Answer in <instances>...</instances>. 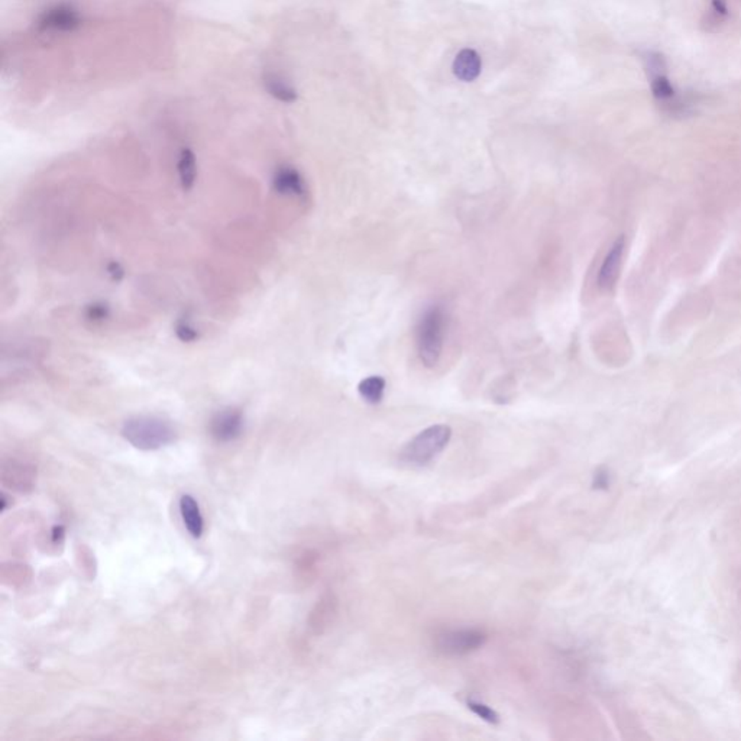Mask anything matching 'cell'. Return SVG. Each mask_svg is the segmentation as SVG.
Returning <instances> with one entry per match:
<instances>
[{
	"instance_id": "obj_7",
	"label": "cell",
	"mask_w": 741,
	"mask_h": 741,
	"mask_svg": "<svg viewBox=\"0 0 741 741\" xmlns=\"http://www.w3.org/2000/svg\"><path fill=\"white\" fill-rule=\"evenodd\" d=\"M245 426L242 411L238 408H224L216 413L210 422V433L217 442H232L238 439Z\"/></svg>"
},
{
	"instance_id": "obj_9",
	"label": "cell",
	"mask_w": 741,
	"mask_h": 741,
	"mask_svg": "<svg viewBox=\"0 0 741 741\" xmlns=\"http://www.w3.org/2000/svg\"><path fill=\"white\" fill-rule=\"evenodd\" d=\"M264 89L271 97H274L277 101L285 103V105H292L297 99L298 93L296 87L288 81L285 77L277 73H266L262 78Z\"/></svg>"
},
{
	"instance_id": "obj_11",
	"label": "cell",
	"mask_w": 741,
	"mask_h": 741,
	"mask_svg": "<svg viewBox=\"0 0 741 741\" xmlns=\"http://www.w3.org/2000/svg\"><path fill=\"white\" fill-rule=\"evenodd\" d=\"M180 511H181V517H182L185 528L189 530V533L193 538L199 539L203 534L204 521H203V516L200 512V507L197 501L192 496L181 497Z\"/></svg>"
},
{
	"instance_id": "obj_12",
	"label": "cell",
	"mask_w": 741,
	"mask_h": 741,
	"mask_svg": "<svg viewBox=\"0 0 741 741\" xmlns=\"http://www.w3.org/2000/svg\"><path fill=\"white\" fill-rule=\"evenodd\" d=\"M177 171L181 189L184 192H190L197 180V158L193 150L182 148L178 155Z\"/></svg>"
},
{
	"instance_id": "obj_8",
	"label": "cell",
	"mask_w": 741,
	"mask_h": 741,
	"mask_svg": "<svg viewBox=\"0 0 741 741\" xmlns=\"http://www.w3.org/2000/svg\"><path fill=\"white\" fill-rule=\"evenodd\" d=\"M273 187L280 196L297 199L307 196V184L301 173L292 166H281L275 170L273 177Z\"/></svg>"
},
{
	"instance_id": "obj_3",
	"label": "cell",
	"mask_w": 741,
	"mask_h": 741,
	"mask_svg": "<svg viewBox=\"0 0 741 741\" xmlns=\"http://www.w3.org/2000/svg\"><path fill=\"white\" fill-rule=\"evenodd\" d=\"M452 429L446 424H435L424 429L411 439L400 452V461L410 466H424L439 456L449 445Z\"/></svg>"
},
{
	"instance_id": "obj_10",
	"label": "cell",
	"mask_w": 741,
	"mask_h": 741,
	"mask_svg": "<svg viewBox=\"0 0 741 741\" xmlns=\"http://www.w3.org/2000/svg\"><path fill=\"white\" fill-rule=\"evenodd\" d=\"M481 67L482 63L478 52L466 48L456 55L454 63V73L462 81H473L480 75Z\"/></svg>"
},
{
	"instance_id": "obj_17",
	"label": "cell",
	"mask_w": 741,
	"mask_h": 741,
	"mask_svg": "<svg viewBox=\"0 0 741 741\" xmlns=\"http://www.w3.org/2000/svg\"><path fill=\"white\" fill-rule=\"evenodd\" d=\"M643 63H645V69H646V73H647L649 77H652L654 74H659V73H666V70H668L666 58H665V55L662 52H659V51H647V52H645Z\"/></svg>"
},
{
	"instance_id": "obj_19",
	"label": "cell",
	"mask_w": 741,
	"mask_h": 741,
	"mask_svg": "<svg viewBox=\"0 0 741 741\" xmlns=\"http://www.w3.org/2000/svg\"><path fill=\"white\" fill-rule=\"evenodd\" d=\"M106 274L113 282H120L123 278H125V268H123L122 264L112 261L106 266Z\"/></svg>"
},
{
	"instance_id": "obj_5",
	"label": "cell",
	"mask_w": 741,
	"mask_h": 741,
	"mask_svg": "<svg viewBox=\"0 0 741 741\" xmlns=\"http://www.w3.org/2000/svg\"><path fill=\"white\" fill-rule=\"evenodd\" d=\"M487 642V635L480 630H452L438 635L436 646L445 654H466L478 650Z\"/></svg>"
},
{
	"instance_id": "obj_15",
	"label": "cell",
	"mask_w": 741,
	"mask_h": 741,
	"mask_svg": "<svg viewBox=\"0 0 741 741\" xmlns=\"http://www.w3.org/2000/svg\"><path fill=\"white\" fill-rule=\"evenodd\" d=\"M112 316V308L105 301H93L86 305L85 308V319L86 322L97 326L108 322Z\"/></svg>"
},
{
	"instance_id": "obj_14",
	"label": "cell",
	"mask_w": 741,
	"mask_h": 741,
	"mask_svg": "<svg viewBox=\"0 0 741 741\" xmlns=\"http://www.w3.org/2000/svg\"><path fill=\"white\" fill-rule=\"evenodd\" d=\"M385 387H387V382H385V380L382 377L373 375V377H368V378H365V380H362L359 382L358 391H359L361 397L366 403L378 404L384 398Z\"/></svg>"
},
{
	"instance_id": "obj_21",
	"label": "cell",
	"mask_w": 741,
	"mask_h": 741,
	"mask_svg": "<svg viewBox=\"0 0 741 741\" xmlns=\"http://www.w3.org/2000/svg\"><path fill=\"white\" fill-rule=\"evenodd\" d=\"M711 8L718 17H727L730 15L727 0H711Z\"/></svg>"
},
{
	"instance_id": "obj_6",
	"label": "cell",
	"mask_w": 741,
	"mask_h": 741,
	"mask_svg": "<svg viewBox=\"0 0 741 741\" xmlns=\"http://www.w3.org/2000/svg\"><path fill=\"white\" fill-rule=\"evenodd\" d=\"M624 250H626V236L620 235L612 242L611 248L608 250L600 266L596 282H598V287L603 292L612 290V287L615 285L617 280H619L621 265H623V258H624Z\"/></svg>"
},
{
	"instance_id": "obj_1",
	"label": "cell",
	"mask_w": 741,
	"mask_h": 741,
	"mask_svg": "<svg viewBox=\"0 0 741 741\" xmlns=\"http://www.w3.org/2000/svg\"><path fill=\"white\" fill-rule=\"evenodd\" d=\"M446 329L447 316L445 308L438 304L427 307L417 326V352L427 368L436 366L440 361Z\"/></svg>"
},
{
	"instance_id": "obj_20",
	"label": "cell",
	"mask_w": 741,
	"mask_h": 741,
	"mask_svg": "<svg viewBox=\"0 0 741 741\" xmlns=\"http://www.w3.org/2000/svg\"><path fill=\"white\" fill-rule=\"evenodd\" d=\"M592 485L595 489H607L610 487V473L605 469H598L595 472Z\"/></svg>"
},
{
	"instance_id": "obj_2",
	"label": "cell",
	"mask_w": 741,
	"mask_h": 741,
	"mask_svg": "<svg viewBox=\"0 0 741 741\" xmlns=\"http://www.w3.org/2000/svg\"><path fill=\"white\" fill-rule=\"evenodd\" d=\"M122 436L139 450H158L175 440V430L158 417H134L123 424Z\"/></svg>"
},
{
	"instance_id": "obj_4",
	"label": "cell",
	"mask_w": 741,
	"mask_h": 741,
	"mask_svg": "<svg viewBox=\"0 0 741 741\" xmlns=\"http://www.w3.org/2000/svg\"><path fill=\"white\" fill-rule=\"evenodd\" d=\"M85 24V16L71 3H57L45 9L35 20V32L41 36H61L77 32Z\"/></svg>"
},
{
	"instance_id": "obj_16",
	"label": "cell",
	"mask_w": 741,
	"mask_h": 741,
	"mask_svg": "<svg viewBox=\"0 0 741 741\" xmlns=\"http://www.w3.org/2000/svg\"><path fill=\"white\" fill-rule=\"evenodd\" d=\"M174 332L178 340H181L182 343H194L200 339L199 329L193 324V322L189 317L178 319L174 327Z\"/></svg>"
},
{
	"instance_id": "obj_13",
	"label": "cell",
	"mask_w": 741,
	"mask_h": 741,
	"mask_svg": "<svg viewBox=\"0 0 741 741\" xmlns=\"http://www.w3.org/2000/svg\"><path fill=\"white\" fill-rule=\"evenodd\" d=\"M650 78V92L656 101L662 103L663 106H668L677 97V92L675 86L672 85L670 78L668 77V73H659L654 74Z\"/></svg>"
},
{
	"instance_id": "obj_18",
	"label": "cell",
	"mask_w": 741,
	"mask_h": 741,
	"mask_svg": "<svg viewBox=\"0 0 741 741\" xmlns=\"http://www.w3.org/2000/svg\"><path fill=\"white\" fill-rule=\"evenodd\" d=\"M468 708L473 714L478 715L481 719H484V721H487L489 724H498L500 723V715L496 711H494L491 707L484 704V703L475 701V699H469Z\"/></svg>"
}]
</instances>
